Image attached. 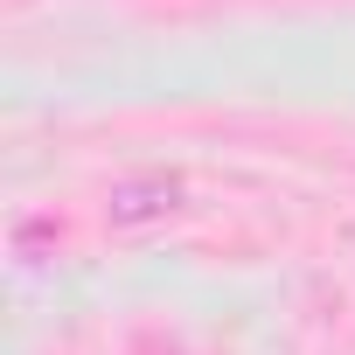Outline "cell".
<instances>
[{
	"label": "cell",
	"mask_w": 355,
	"mask_h": 355,
	"mask_svg": "<svg viewBox=\"0 0 355 355\" xmlns=\"http://www.w3.org/2000/svg\"><path fill=\"white\" fill-rule=\"evenodd\" d=\"M189 209V182L174 167H139V174H119L105 189V216L112 230H146V223H167Z\"/></svg>",
	"instance_id": "cell-1"
}]
</instances>
